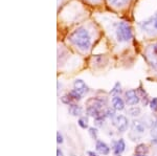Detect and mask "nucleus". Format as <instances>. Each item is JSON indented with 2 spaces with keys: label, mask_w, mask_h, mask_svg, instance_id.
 <instances>
[{
  "label": "nucleus",
  "mask_w": 157,
  "mask_h": 156,
  "mask_svg": "<svg viewBox=\"0 0 157 156\" xmlns=\"http://www.w3.org/2000/svg\"><path fill=\"white\" fill-rule=\"evenodd\" d=\"M61 101H62V102L64 103V104H66V105H71V103H72V99L70 97L69 94L62 97H61Z\"/></svg>",
  "instance_id": "21"
},
{
  "label": "nucleus",
  "mask_w": 157,
  "mask_h": 156,
  "mask_svg": "<svg viewBox=\"0 0 157 156\" xmlns=\"http://www.w3.org/2000/svg\"><path fill=\"white\" fill-rule=\"evenodd\" d=\"M104 114H105V116L106 117H114V110H112V109H107L105 112H104Z\"/></svg>",
  "instance_id": "25"
},
{
  "label": "nucleus",
  "mask_w": 157,
  "mask_h": 156,
  "mask_svg": "<svg viewBox=\"0 0 157 156\" xmlns=\"http://www.w3.org/2000/svg\"><path fill=\"white\" fill-rule=\"evenodd\" d=\"M139 26L147 34H150V35L157 34V12L155 13V15H153L149 19L140 22Z\"/></svg>",
  "instance_id": "3"
},
{
  "label": "nucleus",
  "mask_w": 157,
  "mask_h": 156,
  "mask_svg": "<svg viewBox=\"0 0 157 156\" xmlns=\"http://www.w3.org/2000/svg\"><path fill=\"white\" fill-rule=\"evenodd\" d=\"M151 134H152V136L154 137V139H156V143H157V120L154 123L153 127H152Z\"/></svg>",
  "instance_id": "24"
},
{
  "label": "nucleus",
  "mask_w": 157,
  "mask_h": 156,
  "mask_svg": "<svg viewBox=\"0 0 157 156\" xmlns=\"http://www.w3.org/2000/svg\"><path fill=\"white\" fill-rule=\"evenodd\" d=\"M125 95H126V102H127V104L130 105V106H133V105H136L139 103V97L134 89L127 90Z\"/></svg>",
  "instance_id": "6"
},
{
  "label": "nucleus",
  "mask_w": 157,
  "mask_h": 156,
  "mask_svg": "<svg viewBox=\"0 0 157 156\" xmlns=\"http://www.w3.org/2000/svg\"><path fill=\"white\" fill-rule=\"evenodd\" d=\"M148 152H149V148L145 144H140L135 148V154L137 155H147Z\"/></svg>",
  "instance_id": "14"
},
{
  "label": "nucleus",
  "mask_w": 157,
  "mask_h": 156,
  "mask_svg": "<svg viewBox=\"0 0 157 156\" xmlns=\"http://www.w3.org/2000/svg\"><path fill=\"white\" fill-rule=\"evenodd\" d=\"M126 148V144L124 142V139H118L117 142L114 143V146H113V152H114L115 155H121V153L125 151Z\"/></svg>",
  "instance_id": "10"
},
{
  "label": "nucleus",
  "mask_w": 157,
  "mask_h": 156,
  "mask_svg": "<svg viewBox=\"0 0 157 156\" xmlns=\"http://www.w3.org/2000/svg\"><path fill=\"white\" fill-rule=\"evenodd\" d=\"M83 112V109L81 106L78 105H75V104H71L69 106V113L73 116H80Z\"/></svg>",
  "instance_id": "12"
},
{
  "label": "nucleus",
  "mask_w": 157,
  "mask_h": 156,
  "mask_svg": "<svg viewBox=\"0 0 157 156\" xmlns=\"http://www.w3.org/2000/svg\"><path fill=\"white\" fill-rule=\"evenodd\" d=\"M88 1L92 2V3H97V2H98V1H100V0H88Z\"/></svg>",
  "instance_id": "29"
},
{
  "label": "nucleus",
  "mask_w": 157,
  "mask_h": 156,
  "mask_svg": "<svg viewBox=\"0 0 157 156\" xmlns=\"http://www.w3.org/2000/svg\"><path fill=\"white\" fill-rule=\"evenodd\" d=\"M129 114L132 115V116H137V115L140 114V109L138 107H133L131 109H129Z\"/></svg>",
  "instance_id": "20"
},
{
  "label": "nucleus",
  "mask_w": 157,
  "mask_h": 156,
  "mask_svg": "<svg viewBox=\"0 0 157 156\" xmlns=\"http://www.w3.org/2000/svg\"><path fill=\"white\" fill-rule=\"evenodd\" d=\"M88 106H93V107H97L98 109L103 107V102L98 99H90L89 101L87 102Z\"/></svg>",
  "instance_id": "15"
},
{
  "label": "nucleus",
  "mask_w": 157,
  "mask_h": 156,
  "mask_svg": "<svg viewBox=\"0 0 157 156\" xmlns=\"http://www.w3.org/2000/svg\"><path fill=\"white\" fill-rule=\"evenodd\" d=\"M121 92V84H120V83H116L115 86H114V88H113V89L111 90L110 93H111V94H113V95H114V97H116V94H120Z\"/></svg>",
  "instance_id": "19"
},
{
  "label": "nucleus",
  "mask_w": 157,
  "mask_h": 156,
  "mask_svg": "<svg viewBox=\"0 0 157 156\" xmlns=\"http://www.w3.org/2000/svg\"><path fill=\"white\" fill-rule=\"evenodd\" d=\"M146 57L151 65L157 70V43L151 44L146 49Z\"/></svg>",
  "instance_id": "4"
},
{
  "label": "nucleus",
  "mask_w": 157,
  "mask_h": 156,
  "mask_svg": "<svg viewBox=\"0 0 157 156\" xmlns=\"http://www.w3.org/2000/svg\"><path fill=\"white\" fill-rule=\"evenodd\" d=\"M113 124L120 132H125L128 128V120L124 115H117L113 120Z\"/></svg>",
  "instance_id": "5"
},
{
  "label": "nucleus",
  "mask_w": 157,
  "mask_h": 156,
  "mask_svg": "<svg viewBox=\"0 0 157 156\" xmlns=\"http://www.w3.org/2000/svg\"><path fill=\"white\" fill-rule=\"evenodd\" d=\"M70 41L81 50H88L91 46V36L87 29L80 27L69 36Z\"/></svg>",
  "instance_id": "1"
},
{
  "label": "nucleus",
  "mask_w": 157,
  "mask_h": 156,
  "mask_svg": "<svg viewBox=\"0 0 157 156\" xmlns=\"http://www.w3.org/2000/svg\"><path fill=\"white\" fill-rule=\"evenodd\" d=\"M150 108L152 111H157V97H153L150 102Z\"/></svg>",
  "instance_id": "22"
},
{
  "label": "nucleus",
  "mask_w": 157,
  "mask_h": 156,
  "mask_svg": "<svg viewBox=\"0 0 157 156\" xmlns=\"http://www.w3.org/2000/svg\"><path fill=\"white\" fill-rule=\"evenodd\" d=\"M135 156H147V155H137V154H136Z\"/></svg>",
  "instance_id": "30"
},
{
  "label": "nucleus",
  "mask_w": 157,
  "mask_h": 156,
  "mask_svg": "<svg viewBox=\"0 0 157 156\" xmlns=\"http://www.w3.org/2000/svg\"><path fill=\"white\" fill-rule=\"evenodd\" d=\"M115 35L120 43L128 42L132 38V31H131L130 25L126 22H118L115 25Z\"/></svg>",
  "instance_id": "2"
},
{
  "label": "nucleus",
  "mask_w": 157,
  "mask_h": 156,
  "mask_svg": "<svg viewBox=\"0 0 157 156\" xmlns=\"http://www.w3.org/2000/svg\"><path fill=\"white\" fill-rule=\"evenodd\" d=\"M68 94H69V95H70V97H71L72 100H75V101H80L81 99H82V97H83V95L81 94L80 92H78L75 89L71 90V91H70Z\"/></svg>",
  "instance_id": "17"
},
{
  "label": "nucleus",
  "mask_w": 157,
  "mask_h": 156,
  "mask_svg": "<svg viewBox=\"0 0 157 156\" xmlns=\"http://www.w3.org/2000/svg\"><path fill=\"white\" fill-rule=\"evenodd\" d=\"M112 105H113V108L117 111H121V110L125 108V103L124 101L121 100V97H120L118 95H116L112 99Z\"/></svg>",
  "instance_id": "11"
},
{
  "label": "nucleus",
  "mask_w": 157,
  "mask_h": 156,
  "mask_svg": "<svg viewBox=\"0 0 157 156\" xmlns=\"http://www.w3.org/2000/svg\"><path fill=\"white\" fill-rule=\"evenodd\" d=\"M129 1V0H108V2L111 4V6H115V7H121L124 6L126 3Z\"/></svg>",
  "instance_id": "16"
},
{
  "label": "nucleus",
  "mask_w": 157,
  "mask_h": 156,
  "mask_svg": "<svg viewBox=\"0 0 157 156\" xmlns=\"http://www.w3.org/2000/svg\"><path fill=\"white\" fill-rule=\"evenodd\" d=\"M87 114L89 115V116H92V117H94V119H98V116L102 115V113H101V109H98V108L93 107V106H88Z\"/></svg>",
  "instance_id": "13"
},
{
  "label": "nucleus",
  "mask_w": 157,
  "mask_h": 156,
  "mask_svg": "<svg viewBox=\"0 0 157 156\" xmlns=\"http://www.w3.org/2000/svg\"><path fill=\"white\" fill-rule=\"evenodd\" d=\"M131 129L134 133L136 134H143L146 131V126L144 125V123L141 120H135L132 122V125H131Z\"/></svg>",
  "instance_id": "7"
},
{
  "label": "nucleus",
  "mask_w": 157,
  "mask_h": 156,
  "mask_svg": "<svg viewBox=\"0 0 157 156\" xmlns=\"http://www.w3.org/2000/svg\"><path fill=\"white\" fill-rule=\"evenodd\" d=\"M88 132H89L90 136L92 137L93 139H97V138H98V130L95 129V128H93V127L89 128V131H88Z\"/></svg>",
  "instance_id": "23"
},
{
  "label": "nucleus",
  "mask_w": 157,
  "mask_h": 156,
  "mask_svg": "<svg viewBox=\"0 0 157 156\" xmlns=\"http://www.w3.org/2000/svg\"><path fill=\"white\" fill-rule=\"evenodd\" d=\"M57 154H58V156H63L62 151H61L60 149H58V150H57Z\"/></svg>",
  "instance_id": "28"
},
{
  "label": "nucleus",
  "mask_w": 157,
  "mask_h": 156,
  "mask_svg": "<svg viewBox=\"0 0 157 156\" xmlns=\"http://www.w3.org/2000/svg\"><path fill=\"white\" fill-rule=\"evenodd\" d=\"M73 86H75V89L77 90L78 92H80L82 95L88 92V87L83 80H77V81H75Z\"/></svg>",
  "instance_id": "9"
},
{
  "label": "nucleus",
  "mask_w": 157,
  "mask_h": 156,
  "mask_svg": "<svg viewBox=\"0 0 157 156\" xmlns=\"http://www.w3.org/2000/svg\"><path fill=\"white\" fill-rule=\"evenodd\" d=\"M78 126H80L81 128H83V129H86V128H88V120L87 117H81L80 120H78Z\"/></svg>",
  "instance_id": "18"
},
{
  "label": "nucleus",
  "mask_w": 157,
  "mask_h": 156,
  "mask_svg": "<svg viewBox=\"0 0 157 156\" xmlns=\"http://www.w3.org/2000/svg\"><path fill=\"white\" fill-rule=\"evenodd\" d=\"M57 138H58V139H57V143H58V144H62V143H63V136L61 135V133H60V132H58V133H57Z\"/></svg>",
  "instance_id": "26"
},
{
  "label": "nucleus",
  "mask_w": 157,
  "mask_h": 156,
  "mask_svg": "<svg viewBox=\"0 0 157 156\" xmlns=\"http://www.w3.org/2000/svg\"><path fill=\"white\" fill-rule=\"evenodd\" d=\"M87 154H88V156H98L94 152H92V151H88Z\"/></svg>",
  "instance_id": "27"
},
{
  "label": "nucleus",
  "mask_w": 157,
  "mask_h": 156,
  "mask_svg": "<svg viewBox=\"0 0 157 156\" xmlns=\"http://www.w3.org/2000/svg\"><path fill=\"white\" fill-rule=\"evenodd\" d=\"M95 148H97V151L100 154L103 155H108L109 152H110V148L108 147V145L106 143H104L103 140H97V144H95Z\"/></svg>",
  "instance_id": "8"
}]
</instances>
